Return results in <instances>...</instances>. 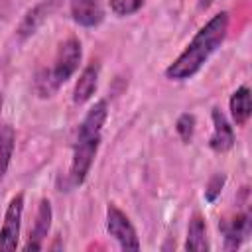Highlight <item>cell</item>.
<instances>
[{"mask_svg":"<svg viewBox=\"0 0 252 252\" xmlns=\"http://www.w3.org/2000/svg\"><path fill=\"white\" fill-rule=\"evenodd\" d=\"M228 22L230 16L228 12H219L215 14L197 33L195 37L189 41V45L177 55V59H173L167 69H165V77L169 81H187L193 75L199 73V69L207 63V59L220 47V43L226 37L228 32Z\"/></svg>","mask_w":252,"mask_h":252,"instance_id":"cell-1","label":"cell"},{"mask_svg":"<svg viewBox=\"0 0 252 252\" xmlns=\"http://www.w3.org/2000/svg\"><path fill=\"white\" fill-rule=\"evenodd\" d=\"M106 116H108L106 100H96L89 108V112L85 114L83 122L79 124L77 140L73 146L71 173H69L73 185H83L89 171H91L96 150L100 146V134H102V126L106 122Z\"/></svg>","mask_w":252,"mask_h":252,"instance_id":"cell-2","label":"cell"},{"mask_svg":"<svg viewBox=\"0 0 252 252\" xmlns=\"http://www.w3.org/2000/svg\"><path fill=\"white\" fill-rule=\"evenodd\" d=\"M83 57V47L77 37H67L59 43L51 67L39 69L33 77V91L41 98L53 96L63 83H67L79 69Z\"/></svg>","mask_w":252,"mask_h":252,"instance_id":"cell-3","label":"cell"},{"mask_svg":"<svg viewBox=\"0 0 252 252\" xmlns=\"http://www.w3.org/2000/svg\"><path fill=\"white\" fill-rule=\"evenodd\" d=\"M106 230L120 244V248H124V250H138L140 248V240H138L134 224L114 203L106 205Z\"/></svg>","mask_w":252,"mask_h":252,"instance_id":"cell-4","label":"cell"},{"mask_svg":"<svg viewBox=\"0 0 252 252\" xmlns=\"http://www.w3.org/2000/svg\"><path fill=\"white\" fill-rule=\"evenodd\" d=\"M22 213H24V193H18L10 199L6 213H4V222L0 228V250L10 252L18 248Z\"/></svg>","mask_w":252,"mask_h":252,"instance_id":"cell-5","label":"cell"},{"mask_svg":"<svg viewBox=\"0 0 252 252\" xmlns=\"http://www.w3.org/2000/svg\"><path fill=\"white\" fill-rule=\"evenodd\" d=\"M219 230L222 232L224 240V250H236L252 230V217L248 211L236 213L232 217H226L219 222Z\"/></svg>","mask_w":252,"mask_h":252,"instance_id":"cell-6","label":"cell"},{"mask_svg":"<svg viewBox=\"0 0 252 252\" xmlns=\"http://www.w3.org/2000/svg\"><path fill=\"white\" fill-rule=\"evenodd\" d=\"M61 2H63V0H41V2L35 4L32 10H28V14L24 16V20L20 22V26H18V30H16L18 37H20V39H26V37L33 35V33L37 32V28H39L49 16H53V14L59 10Z\"/></svg>","mask_w":252,"mask_h":252,"instance_id":"cell-7","label":"cell"},{"mask_svg":"<svg viewBox=\"0 0 252 252\" xmlns=\"http://www.w3.org/2000/svg\"><path fill=\"white\" fill-rule=\"evenodd\" d=\"M51 219H53L51 203H49V199H41L37 205L35 220H33V226L30 230V238H28L24 250H41L43 248V242H45L49 228H51Z\"/></svg>","mask_w":252,"mask_h":252,"instance_id":"cell-8","label":"cell"},{"mask_svg":"<svg viewBox=\"0 0 252 252\" xmlns=\"http://www.w3.org/2000/svg\"><path fill=\"white\" fill-rule=\"evenodd\" d=\"M211 118H213V134L209 138V148L217 154H226L234 146V130L219 108L211 110Z\"/></svg>","mask_w":252,"mask_h":252,"instance_id":"cell-9","label":"cell"},{"mask_svg":"<svg viewBox=\"0 0 252 252\" xmlns=\"http://www.w3.org/2000/svg\"><path fill=\"white\" fill-rule=\"evenodd\" d=\"M71 18L83 28H96L104 20L100 0H69Z\"/></svg>","mask_w":252,"mask_h":252,"instance_id":"cell-10","label":"cell"},{"mask_svg":"<svg viewBox=\"0 0 252 252\" xmlns=\"http://www.w3.org/2000/svg\"><path fill=\"white\" fill-rule=\"evenodd\" d=\"M98 85V65L96 63H89L83 73L79 75L75 89H73V102L75 104H85L96 91Z\"/></svg>","mask_w":252,"mask_h":252,"instance_id":"cell-11","label":"cell"},{"mask_svg":"<svg viewBox=\"0 0 252 252\" xmlns=\"http://www.w3.org/2000/svg\"><path fill=\"white\" fill-rule=\"evenodd\" d=\"M230 114H232V122L236 126H246L252 114V96H250V89L246 85H240L232 96H230Z\"/></svg>","mask_w":252,"mask_h":252,"instance_id":"cell-12","label":"cell"},{"mask_svg":"<svg viewBox=\"0 0 252 252\" xmlns=\"http://www.w3.org/2000/svg\"><path fill=\"white\" fill-rule=\"evenodd\" d=\"M185 250H197V252H207L209 250L205 219L199 213H195L191 217V220H189L187 238H185Z\"/></svg>","mask_w":252,"mask_h":252,"instance_id":"cell-13","label":"cell"},{"mask_svg":"<svg viewBox=\"0 0 252 252\" xmlns=\"http://www.w3.org/2000/svg\"><path fill=\"white\" fill-rule=\"evenodd\" d=\"M14 144H16V132L10 124L0 126V179L8 171L12 154H14Z\"/></svg>","mask_w":252,"mask_h":252,"instance_id":"cell-14","label":"cell"},{"mask_svg":"<svg viewBox=\"0 0 252 252\" xmlns=\"http://www.w3.org/2000/svg\"><path fill=\"white\" fill-rule=\"evenodd\" d=\"M195 124H197V120H195V116H193L191 112H183V114H179V118L175 120V132H177V136L181 138L183 144H189V142L193 140Z\"/></svg>","mask_w":252,"mask_h":252,"instance_id":"cell-15","label":"cell"},{"mask_svg":"<svg viewBox=\"0 0 252 252\" xmlns=\"http://www.w3.org/2000/svg\"><path fill=\"white\" fill-rule=\"evenodd\" d=\"M108 4H110V10L116 16L124 18V16H132L138 10H142L146 0H108Z\"/></svg>","mask_w":252,"mask_h":252,"instance_id":"cell-16","label":"cell"},{"mask_svg":"<svg viewBox=\"0 0 252 252\" xmlns=\"http://www.w3.org/2000/svg\"><path fill=\"white\" fill-rule=\"evenodd\" d=\"M224 183H226V175L224 173H215L213 177H209V181L205 185V201L207 203H215L219 199V195L222 193Z\"/></svg>","mask_w":252,"mask_h":252,"instance_id":"cell-17","label":"cell"},{"mask_svg":"<svg viewBox=\"0 0 252 252\" xmlns=\"http://www.w3.org/2000/svg\"><path fill=\"white\" fill-rule=\"evenodd\" d=\"M211 4H213V0H199V8L201 10H207Z\"/></svg>","mask_w":252,"mask_h":252,"instance_id":"cell-18","label":"cell"},{"mask_svg":"<svg viewBox=\"0 0 252 252\" xmlns=\"http://www.w3.org/2000/svg\"><path fill=\"white\" fill-rule=\"evenodd\" d=\"M0 108H2V94H0Z\"/></svg>","mask_w":252,"mask_h":252,"instance_id":"cell-19","label":"cell"}]
</instances>
